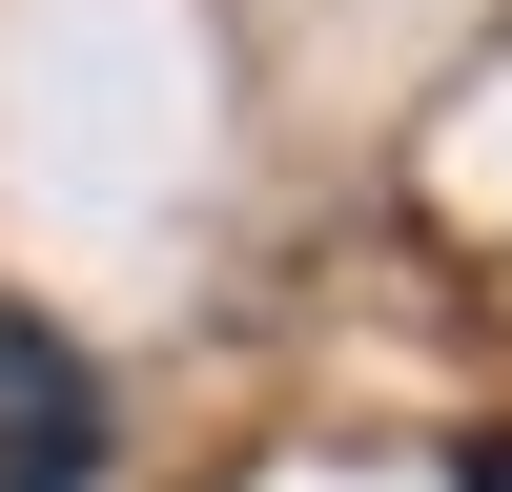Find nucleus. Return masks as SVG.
<instances>
[{
  "label": "nucleus",
  "instance_id": "f257e3e1",
  "mask_svg": "<svg viewBox=\"0 0 512 492\" xmlns=\"http://www.w3.org/2000/svg\"><path fill=\"white\" fill-rule=\"evenodd\" d=\"M103 472V390L41 308H0V492H82Z\"/></svg>",
  "mask_w": 512,
  "mask_h": 492
},
{
  "label": "nucleus",
  "instance_id": "f03ea898",
  "mask_svg": "<svg viewBox=\"0 0 512 492\" xmlns=\"http://www.w3.org/2000/svg\"><path fill=\"white\" fill-rule=\"evenodd\" d=\"M451 492H512V431H472V472H451Z\"/></svg>",
  "mask_w": 512,
  "mask_h": 492
}]
</instances>
